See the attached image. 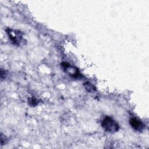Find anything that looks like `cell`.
I'll use <instances>...</instances> for the list:
<instances>
[{"label":"cell","mask_w":149,"mask_h":149,"mask_svg":"<svg viewBox=\"0 0 149 149\" xmlns=\"http://www.w3.org/2000/svg\"><path fill=\"white\" fill-rule=\"evenodd\" d=\"M101 126L105 131L111 133L117 132L119 129V124L112 118L108 116H105L103 119Z\"/></svg>","instance_id":"1"},{"label":"cell","mask_w":149,"mask_h":149,"mask_svg":"<svg viewBox=\"0 0 149 149\" xmlns=\"http://www.w3.org/2000/svg\"><path fill=\"white\" fill-rule=\"evenodd\" d=\"M9 38L14 45H20L24 41L23 33L19 30H13L11 29H7L6 30Z\"/></svg>","instance_id":"2"},{"label":"cell","mask_w":149,"mask_h":149,"mask_svg":"<svg viewBox=\"0 0 149 149\" xmlns=\"http://www.w3.org/2000/svg\"><path fill=\"white\" fill-rule=\"evenodd\" d=\"M61 66L63 70L66 73H68L69 76L73 78H80L82 76L79 69L76 67L72 66L66 62H62L61 63Z\"/></svg>","instance_id":"3"},{"label":"cell","mask_w":149,"mask_h":149,"mask_svg":"<svg viewBox=\"0 0 149 149\" xmlns=\"http://www.w3.org/2000/svg\"><path fill=\"white\" fill-rule=\"evenodd\" d=\"M129 123L132 127L137 132H141L145 128V125L143 122L136 118H131Z\"/></svg>","instance_id":"4"},{"label":"cell","mask_w":149,"mask_h":149,"mask_svg":"<svg viewBox=\"0 0 149 149\" xmlns=\"http://www.w3.org/2000/svg\"><path fill=\"white\" fill-rule=\"evenodd\" d=\"M83 86L88 92H93L96 90V88L94 87V86L89 82L84 83Z\"/></svg>","instance_id":"5"},{"label":"cell","mask_w":149,"mask_h":149,"mask_svg":"<svg viewBox=\"0 0 149 149\" xmlns=\"http://www.w3.org/2000/svg\"><path fill=\"white\" fill-rule=\"evenodd\" d=\"M38 100L34 97H31L29 99V104L32 107L36 106L38 104Z\"/></svg>","instance_id":"6"},{"label":"cell","mask_w":149,"mask_h":149,"mask_svg":"<svg viewBox=\"0 0 149 149\" xmlns=\"http://www.w3.org/2000/svg\"><path fill=\"white\" fill-rule=\"evenodd\" d=\"M8 141V139L6 138V137L3 135L2 133H1V146H3Z\"/></svg>","instance_id":"7"},{"label":"cell","mask_w":149,"mask_h":149,"mask_svg":"<svg viewBox=\"0 0 149 149\" xmlns=\"http://www.w3.org/2000/svg\"><path fill=\"white\" fill-rule=\"evenodd\" d=\"M6 75V74L5 72L3 71L2 69H1V79H3V78H5Z\"/></svg>","instance_id":"8"}]
</instances>
